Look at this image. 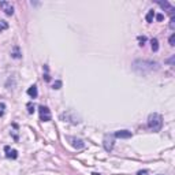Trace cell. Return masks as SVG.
<instances>
[{
    "label": "cell",
    "instance_id": "4fadbf2b",
    "mask_svg": "<svg viewBox=\"0 0 175 175\" xmlns=\"http://www.w3.org/2000/svg\"><path fill=\"white\" fill-rule=\"evenodd\" d=\"M8 29V23L6 21H0V33L3 32V30H7Z\"/></svg>",
    "mask_w": 175,
    "mask_h": 175
},
{
    "label": "cell",
    "instance_id": "9c48e42d",
    "mask_svg": "<svg viewBox=\"0 0 175 175\" xmlns=\"http://www.w3.org/2000/svg\"><path fill=\"white\" fill-rule=\"evenodd\" d=\"M28 95L32 97V99H36L37 95H38V92H37V86L36 85H32V86L28 89Z\"/></svg>",
    "mask_w": 175,
    "mask_h": 175
},
{
    "label": "cell",
    "instance_id": "e0dca14e",
    "mask_svg": "<svg viewBox=\"0 0 175 175\" xmlns=\"http://www.w3.org/2000/svg\"><path fill=\"white\" fill-rule=\"evenodd\" d=\"M4 110H6V104H0V118H1V116L4 115Z\"/></svg>",
    "mask_w": 175,
    "mask_h": 175
},
{
    "label": "cell",
    "instance_id": "7c38bea8",
    "mask_svg": "<svg viewBox=\"0 0 175 175\" xmlns=\"http://www.w3.org/2000/svg\"><path fill=\"white\" fill-rule=\"evenodd\" d=\"M151 47H152V51L153 52L159 51V41H157V38H152L151 40Z\"/></svg>",
    "mask_w": 175,
    "mask_h": 175
},
{
    "label": "cell",
    "instance_id": "d4e9b609",
    "mask_svg": "<svg viewBox=\"0 0 175 175\" xmlns=\"http://www.w3.org/2000/svg\"><path fill=\"white\" fill-rule=\"evenodd\" d=\"M93 175H100V174H97V172H93Z\"/></svg>",
    "mask_w": 175,
    "mask_h": 175
},
{
    "label": "cell",
    "instance_id": "603a6c76",
    "mask_svg": "<svg viewBox=\"0 0 175 175\" xmlns=\"http://www.w3.org/2000/svg\"><path fill=\"white\" fill-rule=\"evenodd\" d=\"M167 62H168V63H170V64H171V66H172V63H174V56H172L171 59H168Z\"/></svg>",
    "mask_w": 175,
    "mask_h": 175
},
{
    "label": "cell",
    "instance_id": "ac0fdd59",
    "mask_svg": "<svg viewBox=\"0 0 175 175\" xmlns=\"http://www.w3.org/2000/svg\"><path fill=\"white\" fill-rule=\"evenodd\" d=\"M170 45L171 47L175 45V34H171V37H170Z\"/></svg>",
    "mask_w": 175,
    "mask_h": 175
},
{
    "label": "cell",
    "instance_id": "3957f363",
    "mask_svg": "<svg viewBox=\"0 0 175 175\" xmlns=\"http://www.w3.org/2000/svg\"><path fill=\"white\" fill-rule=\"evenodd\" d=\"M67 138V141L70 142V145L71 147H74L75 149H82V148L85 147V142L82 141V139H80V138H75V137H66Z\"/></svg>",
    "mask_w": 175,
    "mask_h": 175
},
{
    "label": "cell",
    "instance_id": "8fae6325",
    "mask_svg": "<svg viewBox=\"0 0 175 175\" xmlns=\"http://www.w3.org/2000/svg\"><path fill=\"white\" fill-rule=\"evenodd\" d=\"M153 18H155V11H153V10H149L147 16H145V19H147L148 23H152V22H153Z\"/></svg>",
    "mask_w": 175,
    "mask_h": 175
},
{
    "label": "cell",
    "instance_id": "7a4b0ae2",
    "mask_svg": "<svg viewBox=\"0 0 175 175\" xmlns=\"http://www.w3.org/2000/svg\"><path fill=\"white\" fill-rule=\"evenodd\" d=\"M38 112H40V119L43 122H49L52 119V115H51V111L49 108L45 107V105H40L38 107Z\"/></svg>",
    "mask_w": 175,
    "mask_h": 175
},
{
    "label": "cell",
    "instance_id": "cb8c5ba5",
    "mask_svg": "<svg viewBox=\"0 0 175 175\" xmlns=\"http://www.w3.org/2000/svg\"><path fill=\"white\" fill-rule=\"evenodd\" d=\"M44 77H45V81H49V75H48V74H45Z\"/></svg>",
    "mask_w": 175,
    "mask_h": 175
},
{
    "label": "cell",
    "instance_id": "277c9868",
    "mask_svg": "<svg viewBox=\"0 0 175 175\" xmlns=\"http://www.w3.org/2000/svg\"><path fill=\"white\" fill-rule=\"evenodd\" d=\"M0 10L4 11L6 15H12L14 14V6L10 1H0Z\"/></svg>",
    "mask_w": 175,
    "mask_h": 175
},
{
    "label": "cell",
    "instance_id": "2e32d148",
    "mask_svg": "<svg viewBox=\"0 0 175 175\" xmlns=\"http://www.w3.org/2000/svg\"><path fill=\"white\" fill-rule=\"evenodd\" d=\"M138 41H139V45L142 47L144 44L147 43V37H145V36H139V37H138Z\"/></svg>",
    "mask_w": 175,
    "mask_h": 175
},
{
    "label": "cell",
    "instance_id": "d6986e66",
    "mask_svg": "<svg viewBox=\"0 0 175 175\" xmlns=\"http://www.w3.org/2000/svg\"><path fill=\"white\" fill-rule=\"evenodd\" d=\"M170 28H171V29H175V16H174V15L171 16V22H170Z\"/></svg>",
    "mask_w": 175,
    "mask_h": 175
},
{
    "label": "cell",
    "instance_id": "9a60e30c",
    "mask_svg": "<svg viewBox=\"0 0 175 175\" xmlns=\"http://www.w3.org/2000/svg\"><path fill=\"white\" fill-rule=\"evenodd\" d=\"M28 112L29 114H33V112H34V104L33 103H28Z\"/></svg>",
    "mask_w": 175,
    "mask_h": 175
},
{
    "label": "cell",
    "instance_id": "44dd1931",
    "mask_svg": "<svg viewBox=\"0 0 175 175\" xmlns=\"http://www.w3.org/2000/svg\"><path fill=\"white\" fill-rule=\"evenodd\" d=\"M163 18H164L163 14H157V15H156V19L157 21H163Z\"/></svg>",
    "mask_w": 175,
    "mask_h": 175
},
{
    "label": "cell",
    "instance_id": "30bf717a",
    "mask_svg": "<svg viewBox=\"0 0 175 175\" xmlns=\"http://www.w3.org/2000/svg\"><path fill=\"white\" fill-rule=\"evenodd\" d=\"M11 56H12V58H14V59H21V58H22V53H21V51H19V47H18V45H15V47L12 48Z\"/></svg>",
    "mask_w": 175,
    "mask_h": 175
},
{
    "label": "cell",
    "instance_id": "8992f818",
    "mask_svg": "<svg viewBox=\"0 0 175 175\" xmlns=\"http://www.w3.org/2000/svg\"><path fill=\"white\" fill-rule=\"evenodd\" d=\"M4 152H6V156H7L8 159H16V157H18V152H16L15 149H11L8 145L4 147Z\"/></svg>",
    "mask_w": 175,
    "mask_h": 175
},
{
    "label": "cell",
    "instance_id": "5bb4252c",
    "mask_svg": "<svg viewBox=\"0 0 175 175\" xmlns=\"http://www.w3.org/2000/svg\"><path fill=\"white\" fill-rule=\"evenodd\" d=\"M60 118H62V119H70V118H68V114H62V115H60ZM68 122H70V120H68ZM71 123H80V122H78V120H75V119H73Z\"/></svg>",
    "mask_w": 175,
    "mask_h": 175
},
{
    "label": "cell",
    "instance_id": "ffe728a7",
    "mask_svg": "<svg viewBox=\"0 0 175 175\" xmlns=\"http://www.w3.org/2000/svg\"><path fill=\"white\" fill-rule=\"evenodd\" d=\"M60 86H62V82H60V81H56L55 84H53V89H60Z\"/></svg>",
    "mask_w": 175,
    "mask_h": 175
},
{
    "label": "cell",
    "instance_id": "5b68a950",
    "mask_svg": "<svg viewBox=\"0 0 175 175\" xmlns=\"http://www.w3.org/2000/svg\"><path fill=\"white\" fill-rule=\"evenodd\" d=\"M114 142H115V141H114V135H105V137H104V148H105V151L107 152H111L112 149H114Z\"/></svg>",
    "mask_w": 175,
    "mask_h": 175
},
{
    "label": "cell",
    "instance_id": "6da1fadb",
    "mask_svg": "<svg viewBox=\"0 0 175 175\" xmlns=\"http://www.w3.org/2000/svg\"><path fill=\"white\" fill-rule=\"evenodd\" d=\"M148 127L151 129L153 131H160L161 127H163V118L160 114H151V115L148 116Z\"/></svg>",
    "mask_w": 175,
    "mask_h": 175
},
{
    "label": "cell",
    "instance_id": "7402d4cb",
    "mask_svg": "<svg viewBox=\"0 0 175 175\" xmlns=\"http://www.w3.org/2000/svg\"><path fill=\"white\" fill-rule=\"evenodd\" d=\"M145 174H148L147 170H144V171H138V172H137V175H145Z\"/></svg>",
    "mask_w": 175,
    "mask_h": 175
},
{
    "label": "cell",
    "instance_id": "ba28073f",
    "mask_svg": "<svg viewBox=\"0 0 175 175\" xmlns=\"http://www.w3.org/2000/svg\"><path fill=\"white\" fill-rule=\"evenodd\" d=\"M157 4H159L161 8H164L166 11L170 12V14H171V16L174 15V7H172V6L168 3V1H157Z\"/></svg>",
    "mask_w": 175,
    "mask_h": 175
},
{
    "label": "cell",
    "instance_id": "52a82bcc",
    "mask_svg": "<svg viewBox=\"0 0 175 175\" xmlns=\"http://www.w3.org/2000/svg\"><path fill=\"white\" fill-rule=\"evenodd\" d=\"M131 131H127V130H119V131H115V134H114V137H116V138H130L131 137Z\"/></svg>",
    "mask_w": 175,
    "mask_h": 175
}]
</instances>
